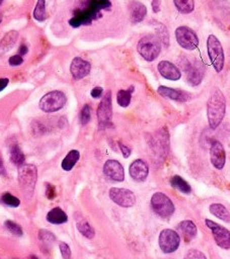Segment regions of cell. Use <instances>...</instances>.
Listing matches in <instances>:
<instances>
[{"label": "cell", "mask_w": 230, "mask_h": 259, "mask_svg": "<svg viewBox=\"0 0 230 259\" xmlns=\"http://www.w3.org/2000/svg\"><path fill=\"white\" fill-rule=\"evenodd\" d=\"M109 8H111L110 0H87L82 8L78 9L74 13L69 24L73 28L89 25L94 20L101 16V12L103 10Z\"/></svg>", "instance_id": "cell-1"}, {"label": "cell", "mask_w": 230, "mask_h": 259, "mask_svg": "<svg viewBox=\"0 0 230 259\" xmlns=\"http://www.w3.org/2000/svg\"><path fill=\"white\" fill-rule=\"evenodd\" d=\"M226 111V100L222 91L214 88L207 102V116L211 129H216L223 121Z\"/></svg>", "instance_id": "cell-2"}, {"label": "cell", "mask_w": 230, "mask_h": 259, "mask_svg": "<svg viewBox=\"0 0 230 259\" xmlns=\"http://www.w3.org/2000/svg\"><path fill=\"white\" fill-rule=\"evenodd\" d=\"M137 51L146 61H154L161 51L160 40L153 35H147L139 41Z\"/></svg>", "instance_id": "cell-3"}, {"label": "cell", "mask_w": 230, "mask_h": 259, "mask_svg": "<svg viewBox=\"0 0 230 259\" xmlns=\"http://www.w3.org/2000/svg\"><path fill=\"white\" fill-rule=\"evenodd\" d=\"M19 180L23 193L28 197L33 196L37 181V168L33 165L25 164L20 166Z\"/></svg>", "instance_id": "cell-4"}, {"label": "cell", "mask_w": 230, "mask_h": 259, "mask_svg": "<svg viewBox=\"0 0 230 259\" xmlns=\"http://www.w3.org/2000/svg\"><path fill=\"white\" fill-rule=\"evenodd\" d=\"M207 49H208L209 58L211 60V63L214 69L217 72L222 71L224 67V51L221 43L215 36L213 35L209 36L207 41Z\"/></svg>", "instance_id": "cell-5"}, {"label": "cell", "mask_w": 230, "mask_h": 259, "mask_svg": "<svg viewBox=\"0 0 230 259\" xmlns=\"http://www.w3.org/2000/svg\"><path fill=\"white\" fill-rule=\"evenodd\" d=\"M66 103V96L63 92L55 90L45 94L40 100V109L45 113L60 111Z\"/></svg>", "instance_id": "cell-6"}, {"label": "cell", "mask_w": 230, "mask_h": 259, "mask_svg": "<svg viewBox=\"0 0 230 259\" xmlns=\"http://www.w3.org/2000/svg\"><path fill=\"white\" fill-rule=\"evenodd\" d=\"M153 211L162 218H169L174 213V204L171 199L162 192H156L151 197Z\"/></svg>", "instance_id": "cell-7"}, {"label": "cell", "mask_w": 230, "mask_h": 259, "mask_svg": "<svg viewBox=\"0 0 230 259\" xmlns=\"http://www.w3.org/2000/svg\"><path fill=\"white\" fill-rule=\"evenodd\" d=\"M158 243L163 253H172L177 250L180 243V237L174 230L164 229L159 235Z\"/></svg>", "instance_id": "cell-8"}, {"label": "cell", "mask_w": 230, "mask_h": 259, "mask_svg": "<svg viewBox=\"0 0 230 259\" xmlns=\"http://www.w3.org/2000/svg\"><path fill=\"white\" fill-rule=\"evenodd\" d=\"M175 38L178 45L186 50L193 51L199 45L197 34L188 27H178L175 31Z\"/></svg>", "instance_id": "cell-9"}, {"label": "cell", "mask_w": 230, "mask_h": 259, "mask_svg": "<svg viewBox=\"0 0 230 259\" xmlns=\"http://www.w3.org/2000/svg\"><path fill=\"white\" fill-rule=\"evenodd\" d=\"M205 223L207 227L211 230L216 244L222 249H229L230 248V232L225 227L211 220H206Z\"/></svg>", "instance_id": "cell-10"}, {"label": "cell", "mask_w": 230, "mask_h": 259, "mask_svg": "<svg viewBox=\"0 0 230 259\" xmlns=\"http://www.w3.org/2000/svg\"><path fill=\"white\" fill-rule=\"evenodd\" d=\"M110 197L111 199L123 208H130L133 206L136 202L135 194L126 188H118L113 187L110 189Z\"/></svg>", "instance_id": "cell-11"}, {"label": "cell", "mask_w": 230, "mask_h": 259, "mask_svg": "<svg viewBox=\"0 0 230 259\" xmlns=\"http://www.w3.org/2000/svg\"><path fill=\"white\" fill-rule=\"evenodd\" d=\"M113 117V107H112V94L109 91L100 102L98 108V119L101 127H106L111 125Z\"/></svg>", "instance_id": "cell-12"}, {"label": "cell", "mask_w": 230, "mask_h": 259, "mask_svg": "<svg viewBox=\"0 0 230 259\" xmlns=\"http://www.w3.org/2000/svg\"><path fill=\"white\" fill-rule=\"evenodd\" d=\"M211 163L216 169H223L226 162V153L223 145L219 141H212L210 147Z\"/></svg>", "instance_id": "cell-13"}, {"label": "cell", "mask_w": 230, "mask_h": 259, "mask_svg": "<svg viewBox=\"0 0 230 259\" xmlns=\"http://www.w3.org/2000/svg\"><path fill=\"white\" fill-rule=\"evenodd\" d=\"M91 65L89 62L83 60L80 57H76L72 60L70 65V73L76 80L82 79L90 73Z\"/></svg>", "instance_id": "cell-14"}, {"label": "cell", "mask_w": 230, "mask_h": 259, "mask_svg": "<svg viewBox=\"0 0 230 259\" xmlns=\"http://www.w3.org/2000/svg\"><path fill=\"white\" fill-rule=\"evenodd\" d=\"M104 173L114 181H123L125 172L122 164L116 160H108L104 165Z\"/></svg>", "instance_id": "cell-15"}, {"label": "cell", "mask_w": 230, "mask_h": 259, "mask_svg": "<svg viewBox=\"0 0 230 259\" xmlns=\"http://www.w3.org/2000/svg\"><path fill=\"white\" fill-rule=\"evenodd\" d=\"M186 67V75L189 83L193 86H197L201 83L203 76H204V68L203 66L198 63H188Z\"/></svg>", "instance_id": "cell-16"}, {"label": "cell", "mask_w": 230, "mask_h": 259, "mask_svg": "<svg viewBox=\"0 0 230 259\" xmlns=\"http://www.w3.org/2000/svg\"><path fill=\"white\" fill-rule=\"evenodd\" d=\"M129 172H130L131 177L135 181L142 182L147 178L148 173H149V168L145 161H143L141 159H137L131 164V166L129 168Z\"/></svg>", "instance_id": "cell-17"}, {"label": "cell", "mask_w": 230, "mask_h": 259, "mask_svg": "<svg viewBox=\"0 0 230 259\" xmlns=\"http://www.w3.org/2000/svg\"><path fill=\"white\" fill-rule=\"evenodd\" d=\"M158 71L161 74L162 77H164L165 79L168 80H178L181 77V73L179 71V69L173 65L172 63L168 62V61H161L158 64Z\"/></svg>", "instance_id": "cell-18"}, {"label": "cell", "mask_w": 230, "mask_h": 259, "mask_svg": "<svg viewBox=\"0 0 230 259\" xmlns=\"http://www.w3.org/2000/svg\"><path fill=\"white\" fill-rule=\"evenodd\" d=\"M157 92L165 98H169V99L176 100V101H187L191 97L190 94L186 91L173 89V88L166 87V86H159L157 88Z\"/></svg>", "instance_id": "cell-19"}, {"label": "cell", "mask_w": 230, "mask_h": 259, "mask_svg": "<svg viewBox=\"0 0 230 259\" xmlns=\"http://www.w3.org/2000/svg\"><path fill=\"white\" fill-rule=\"evenodd\" d=\"M129 9H130L131 22L133 24L141 23L144 20L146 14H147L146 7L144 5H142L141 3H139V2H136V0H134V2H132L130 4Z\"/></svg>", "instance_id": "cell-20"}, {"label": "cell", "mask_w": 230, "mask_h": 259, "mask_svg": "<svg viewBox=\"0 0 230 259\" xmlns=\"http://www.w3.org/2000/svg\"><path fill=\"white\" fill-rule=\"evenodd\" d=\"M18 39H19V33L17 31L9 32L4 37L2 42H0V56L5 55L9 51H11L15 47Z\"/></svg>", "instance_id": "cell-21"}, {"label": "cell", "mask_w": 230, "mask_h": 259, "mask_svg": "<svg viewBox=\"0 0 230 259\" xmlns=\"http://www.w3.org/2000/svg\"><path fill=\"white\" fill-rule=\"evenodd\" d=\"M178 229L182 234L183 239L188 242L191 241L192 239H194L197 235V227L194 224V222L190 221V220H186L182 221L179 225H178Z\"/></svg>", "instance_id": "cell-22"}, {"label": "cell", "mask_w": 230, "mask_h": 259, "mask_svg": "<svg viewBox=\"0 0 230 259\" xmlns=\"http://www.w3.org/2000/svg\"><path fill=\"white\" fill-rule=\"evenodd\" d=\"M209 210H210V213L214 215L216 218H218L219 220L226 223H230V213L225 208V205L221 203H212Z\"/></svg>", "instance_id": "cell-23"}, {"label": "cell", "mask_w": 230, "mask_h": 259, "mask_svg": "<svg viewBox=\"0 0 230 259\" xmlns=\"http://www.w3.org/2000/svg\"><path fill=\"white\" fill-rule=\"evenodd\" d=\"M47 220L49 223L54 225H60L67 222L68 217L64 211L59 208H55L51 210L47 215Z\"/></svg>", "instance_id": "cell-24"}, {"label": "cell", "mask_w": 230, "mask_h": 259, "mask_svg": "<svg viewBox=\"0 0 230 259\" xmlns=\"http://www.w3.org/2000/svg\"><path fill=\"white\" fill-rule=\"evenodd\" d=\"M79 157H80V154L77 150L70 151L62 161V168L66 171H70L78 162Z\"/></svg>", "instance_id": "cell-25"}, {"label": "cell", "mask_w": 230, "mask_h": 259, "mask_svg": "<svg viewBox=\"0 0 230 259\" xmlns=\"http://www.w3.org/2000/svg\"><path fill=\"white\" fill-rule=\"evenodd\" d=\"M170 184L172 187L176 188L177 190H179L182 193H191L192 192V187L191 185L185 180L182 179L180 176L178 175H174L171 179H170Z\"/></svg>", "instance_id": "cell-26"}, {"label": "cell", "mask_w": 230, "mask_h": 259, "mask_svg": "<svg viewBox=\"0 0 230 259\" xmlns=\"http://www.w3.org/2000/svg\"><path fill=\"white\" fill-rule=\"evenodd\" d=\"M33 17L38 22H44L47 19L46 14V0H38L36 8L34 10Z\"/></svg>", "instance_id": "cell-27"}, {"label": "cell", "mask_w": 230, "mask_h": 259, "mask_svg": "<svg viewBox=\"0 0 230 259\" xmlns=\"http://www.w3.org/2000/svg\"><path fill=\"white\" fill-rule=\"evenodd\" d=\"M174 6L181 14H191L194 11V0H173Z\"/></svg>", "instance_id": "cell-28"}, {"label": "cell", "mask_w": 230, "mask_h": 259, "mask_svg": "<svg viewBox=\"0 0 230 259\" xmlns=\"http://www.w3.org/2000/svg\"><path fill=\"white\" fill-rule=\"evenodd\" d=\"M11 159H12L13 163L18 165L19 167L24 165V163H25V154L23 153L22 149L18 145L13 146L12 151H11Z\"/></svg>", "instance_id": "cell-29"}, {"label": "cell", "mask_w": 230, "mask_h": 259, "mask_svg": "<svg viewBox=\"0 0 230 259\" xmlns=\"http://www.w3.org/2000/svg\"><path fill=\"white\" fill-rule=\"evenodd\" d=\"M77 229L87 239H93L95 237L94 228L85 220H80L77 222Z\"/></svg>", "instance_id": "cell-30"}, {"label": "cell", "mask_w": 230, "mask_h": 259, "mask_svg": "<svg viewBox=\"0 0 230 259\" xmlns=\"http://www.w3.org/2000/svg\"><path fill=\"white\" fill-rule=\"evenodd\" d=\"M133 88L130 90H120L117 94V101L122 108H127L131 102Z\"/></svg>", "instance_id": "cell-31"}, {"label": "cell", "mask_w": 230, "mask_h": 259, "mask_svg": "<svg viewBox=\"0 0 230 259\" xmlns=\"http://www.w3.org/2000/svg\"><path fill=\"white\" fill-rule=\"evenodd\" d=\"M2 200L5 204H7L9 206H12V208H17L21 203L20 199L17 196H15V195H13L12 193H9V192H6V193L3 194Z\"/></svg>", "instance_id": "cell-32"}, {"label": "cell", "mask_w": 230, "mask_h": 259, "mask_svg": "<svg viewBox=\"0 0 230 259\" xmlns=\"http://www.w3.org/2000/svg\"><path fill=\"white\" fill-rule=\"evenodd\" d=\"M90 118H91V111H90V107L88 105H85L83 107V109L81 110V113H80V123L81 125L85 126L89 123L90 121Z\"/></svg>", "instance_id": "cell-33"}, {"label": "cell", "mask_w": 230, "mask_h": 259, "mask_svg": "<svg viewBox=\"0 0 230 259\" xmlns=\"http://www.w3.org/2000/svg\"><path fill=\"white\" fill-rule=\"evenodd\" d=\"M5 225H6L7 229H8L11 233H13L14 235H16V236H22V235L24 234L23 229L21 228V226H19L18 224H16V223L13 222V221H7Z\"/></svg>", "instance_id": "cell-34"}, {"label": "cell", "mask_w": 230, "mask_h": 259, "mask_svg": "<svg viewBox=\"0 0 230 259\" xmlns=\"http://www.w3.org/2000/svg\"><path fill=\"white\" fill-rule=\"evenodd\" d=\"M39 238H40L41 241H43V242H44L45 244H47V245H50V244H52V243L55 241V236H54L52 233L47 232V231H45V230L40 231V233H39Z\"/></svg>", "instance_id": "cell-35"}, {"label": "cell", "mask_w": 230, "mask_h": 259, "mask_svg": "<svg viewBox=\"0 0 230 259\" xmlns=\"http://www.w3.org/2000/svg\"><path fill=\"white\" fill-rule=\"evenodd\" d=\"M183 259H207V257L202 251L192 249L186 253Z\"/></svg>", "instance_id": "cell-36"}, {"label": "cell", "mask_w": 230, "mask_h": 259, "mask_svg": "<svg viewBox=\"0 0 230 259\" xmlns=\"http://www.w3.org/2000/svg\"><path fill=\"white\" fill-rule=\"evenodd\" d=\"M60 251H61L63 259H70V257H71V250H70V247H69L68 244H66L64 242L60 243Z\"/></svg>", "instance_id": "cell-37"}, {"label": "cell", "mask_w": 230, "mask_h": 259, "mask_svg": "<svg viewBox=\"0 0 230 259\" xmlns=\"http://www.w3.org/2000/svg\"><path fill=\"white\" fill-rule=\"evenodd\" d=\"M24 62V58L22 55H15V56H12L9 60V63L11 66L13 67H16V66H20L22 65Z\"/></svg>", "instance_id": "cell-38"}, {"label": "cell", "mask_w": 230, "mask_h": 259, "mask_svg": "<svg viewBox=\"0 0 230 259\" xmlns=\"http://www.w3.org/2000/svg\"><path fill=\"white\" fill-rule=\"evenodd\" d=\"M119 146H120V149H121V151H122V153H123L124 158H128V157L131 155V150H130V148L127 147V146H125V145L122 144V143H119Z\"/></svg>", "instance_id": "cell-39"}, {"label": "cell", "mask_w": 230, "mask_h": 259, "mask_svg": "<svg viewBox=\"0 0 230 259\" xmlns=\"http://www.w3.org/2000/svg\"><path fill=\"white\" fill-rule=\"evenodd\" d=\"M90 94H91V96L94 98H100L102 96V94H103V88L102 87H95L91 90Z\"/></svg>", "instance_id": "cell-40"}, {"label": "cell", "mask_w": 230, "mask_h": 259, "mask_svg": "<svg viewBox=\"0 0 230 259\" xmlns=\"http://www.w3.org/2000/svg\"><path fill=\"white\" fill-rule=\"evenodd\" d=\"M47 196L50 198V199H52L54 196H55V188H54V186H52L51 184H48L47 185Z\"/></svg>", "instance_id": "cell-41"}, {"label": "cell", "mask_w": 230, "mask_h": 259, "mask_svg": "<svg viewBox=\"0 0 230 259\" xmlns=\"http://www.w3.org/2000/svg\"><path fill=\"white\" fill-rule=\"evenodd\" d=\"M10 80L8 78H0V92H2L8 85Z\"/></svg>", "instance_id": "cell-42"}, {"label": "cell", "mask_w": 230, "mask_h": 259, "mask_svg": "<svg viewBox=\"0 0 230 259\" xmlns=\"http://www.w3.org/2000/svg\"><path fill=\"white\" fill-rule=\"evenodd\" d=\"M152 9H153L154 13L159 12V2H158V0H153V2H152Z\"/></svg>", "instance_id": "cell-43"}, {"label": "cell", "mask_w": 230, "mask_h": 259, "mask_svg": "<svg viewBox=\"0 0 230 259\" xmlns=\"http://www.w3.org/2000/svg\"><path fill=\"white\" fill-rule=\"evenodd\" d=\"M28 53V48H27V46H22L21 47V50H20V55H22V56H24V55H26Z\"/></svg>", "instance_id": "cell-44"}, {"label": "cell", "mask_w": 230, "mask_h": 259, "mask_svg": "<svg viewBox=\"0 0 230 259\" xmlns=\"http://www.w3.org/2000/svg\"><path fill=\"white\" fill-rule=\"evenodd\" d=\"M6 174V168L3 164V161L0 160V175H5Z\"/></svg>", "instance_id": "cell-45"}, {"label": "cell", "mask_w": 230, "mask_h": 259, "mask_svg": "<svg viewBox=\"0 0 230 259\" xmlns=\"http://www.w3.org/2000/svg\"><path fill=\"white\" fill-rule=\"evenodd\" d=\"M30 259H39L36 255H32V256H30Z\"/></svg>", "instance_id": "cell-46"}, {"label": "cell", "mask_w": 230, "mask_h": 259, "mask_svg": "<svg viewBox=\"0 0 230 259\" xmlns=\"http://www.w3.org/2000/svg\"><path fill=\"white\" fill-rule=\"evenodd\" d=\"M2 21H3V15H0V23H2Z\"/></svg>", "instance_id": "cell-47"}, {"label": "cell", "mask_w": 230, "mask_h": 259, "mask_svg": "<svg viewBox=\"0 0 230 259\" xmlns=\"http://www.w3.org/2000/svg\"><path fill=\"white\" fill-rule=\"evenodd\" d=\"M3 3H4V0H0V6L3 5Z\"/></svg>", "instance_id": "cell-48"}]
</instances>
